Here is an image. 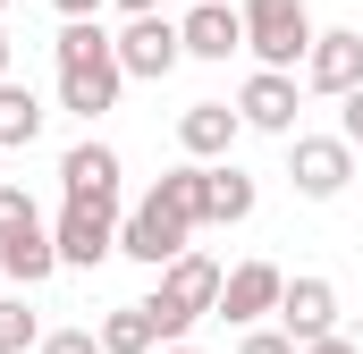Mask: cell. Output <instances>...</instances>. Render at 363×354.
Wrapping results in <instances>:
<instances>
[{
    "label": "cell",
    "mask_w": 363,
    "mask_h": 354,
    "mask_svg": "<svg viewBox=\"0 0 363 354\" xmlns=\"http://www.w3.org/2000/svg\"><path fill=\"white\" fill-rule=\"evenodd\" d=\"M51 59H60V110H77V118L118 110L127 68H118V34H101V17H68L60 42H51Z\"/></svg>",
    "instance_id": "cell-1"
},
{
    "label": "cell",
    "mask_w": 363,
    "mask_h": 354,
    "mask_svg": "<svg viewBox=\"0 0 363 354\" xmlns=\"http://www.w3.org/2000/svg\"><path fill=\"white\" fill-rule=\"evenodd\" d=\"M254 219V177L237 161H203V228H237Z\"/></svg>",
    "instance_id": "cell-15"
},
{
    "label": "cell",
    "mask_w": 363,
    "mask_h": 354,
    "mask_svg": "<svg viewBox=\"0 0 363 354\" xmlns=\"http://www.w3.org/2000/svg\"><path fill=\"white\" fill-rule=\"evenodd\" d=\"M118 8H127V17H144V8H161V0H118Z\"/></svg>",
    "instance_id": "cell-27"
},
{
    "label": "cell",
    "mask_w": 363,
    "mask_h": 354,
    "mask_svg": "<svg viewBox=\"0 0 363 354\" xmlns=\"http://www.w3.org/2000/svg\"><path fill=\"white\" fill-rule=\"evenodd\" d=\"M237 118L262 135H296V68H254L237 93Z\"/></svg>",
    "instance_id": "cell-11"
},
{
    "label": "cell",
    "mask_w": 363,
    "mask_h": 354,
    "mask_svg": "<svg viewBox=\"0 0 363 354\" xmlns=\"http://www.w3.org/2000/svg\"><path fill=\"white\" fill-rule=\"evenodd\" d=\"M60 17H101V0H51Z\"/></svg>",
    "instance_id": "cell-26"
},
{
    "label": "cell",
    "mask_w": 363,
    "mask_h": 354,
    "mask_svg": "<svg viewBox=\"0 0 363 354\" xmlns=\"http://www.w3.org/2000/svg\"><path fill=\"white\" fill-rule=\"evenodd\" d=\"M152 202H161V211H178L186 228H203V161H186V169H169L161 185H152Z\"/></svg>",
    "instance_id": "cell-19"
},
{
    "label": "cell",
    "mask_w": 363,
    "mask_h": 354,
    "mask_svg": "<svg viewBox=\"0 0 363 354\" xmlns=\"http://www.w3.org/2000/svg\"><path fill=\"white\" fill-rule=\"evenodd\" d=\"M237 17H245V51H254L262 68H296V59L313 51V34H321L304 0H245Z\"/></svg>",
    "instance_id": "cell-3"
},
{
    "label": "cell",
    "mask_w": 363,
    "mask_h": 354,
    "mask_svg": "<svg viewBox=\"0 0 363 354\" xmlns=\"http://www.w3.org/2000/svg\"><path fill=\"white\" fill-rule=\"evenodd\" d=\"M161 354H194V346H186V338H169V346H161Z\"/></svg>",
    "instance_id": "cell-29"
},
{
    "label": "cell",
    "mask_w": 363,
    "mask_h": 354,
    "mask_svg": "<svg viewBox=\"0 0 363 354\" xmlns=\"http://www.w3.org/2000/svg\"><path fill=\"white\" fill-rule=\"evenodd\" d=\"M34 354H110V346H101V329H51Z\"/></svg>",
    "instance_id": "cell-21"
},
{
    "label": "cell",
    "mask_w": 363,
    "mask_h": 354,
    "mask_svg": "<svg viewBox=\"0 0 363 354\" xmlns=\"http://www.w3.org/2000/svg\"><path fill=\"white\" fill-rule=\"evenodd\" d=\"M0 8H9V0H0Z\"/></svg>",
    "instance_id": "cell-30"
},
{
    "label": "cell",
    "mask_w": 363,
    "mask_h": 354,
    "mask_svg": "<svg viewBox=\"0 0 363 354\" xmlns=\"http://www.w3.org/2000/svg\"><path fill=\"white\" fill-rule=\"evenodd\" d=\"M237 354H304V346H296L287 329H262V321H254V329L237 338Z\"/></svg>",
    "instance_id": "cell-23"
},
{
    "label": "cell",
    "mask_w": 363,
    "mask_h": 354,
    "mask_svg": "<svg viewBox=\"0 0 363 354\" xmlns=\"http://www.w3.org/2000/svg\"><path fill=\"white\" fill-rule=\"evenodd\" d=\"M304 354H363L355 338H338V329H330V338H304Z\"/></svg>",
    "instance_id": "cell-25"
},
{
    "label": "cell",
    "mask_w": 363,
    "mask_h": 354,
    "mask_svg": "<svg viewBox=\"0 0 363 354\" xmlns=\"http://www.w3.org/2000/svg\"><path fill=\"white\" fill-rule=\"evenodd\" d=\"M178 59H186V34L161 17V8L127 17V34H118V68H127V76H169Z\"/></svg>",
    "instance_id": "cell-7"
},
{
    "label": "cell",
    "mask_w": 363,
    "mask_h": 354,
    "mask_svg": "<svg viewBox=\"0 0 363 354\" xmlns=\"http://www.w3.org/2000/svg\"><path fill=\"white\" fill-rule=\"evenodd\" d=\"M34 346H43V321L17 295H0V354H34Z\"/></svg>",
    "instance_id": "cell-20"
},
{
    "label": "cell",
    "mask_w": 363,
    "mask_h": 354,
    "mask_svg": "<svg viewBox=\"0 0 363 354\" xmlns=\"http://www.w3.org/2000/svg\"><path fill=\"white\" fill-rule=\"evenodd\" d=\"M279 287H287L279 262H237L228 278H220V321H237V329L271 321V312H279Z\"/></svg>",
    "instance_id": "cell-8"
},
{
    "label": "cell",
    "mask_w": 363,
    "mask_h": 354,
    "mask_svg": "<svg viewBox=\"0 0 363 354\" xmlns=\"http://www.w3.org/2000/svg\"><path fill=\"white\" fill-rule=\"evenodd\" d=\"M9 59H17V42H9V34H0V76H9Z\"/></svg>",
    "instance_id": "cell-28"
},
{
    "label": "cell",
    "mask_w": 363,
    "mask_h": 354,
    "mask_svg": "<svg viewBox=\"0 0 363 354\" xmlns=\"http://www.w3.org/2000/svg\"><path fill=\"white\" fill-rule=\"evenodd\" d=\"M304 85L313 93H355L363 85V34L355 25H330V34H313V51H304Z\"/></svg>",
    "instance_id": "cell-9"
},
{
    "label": "cell",
    "mask_w": 363,
    "mask_h": 354,
    "mask_svg": "<svg viewBox=\"0 0 363 354\" xmlns=\"http://www.w3.org/2000/svg\"><path fill=\"white\" fill-rule=\"evenodd\" d=\"M178 34H186V59H228V51H245V17H237L228 0H194L178 17Z\"/></svg>",
    "instance_id": "cell-12"
},
{
    "label": "cell",
    "mask_w": 363,
    "mask_h": 354,
    "mask_svg": "<svg viewBox=\"0 0 363 354\" xmlns=\"http://www.w3.org/2000/svg\"><path fill=\"white\" fill-rule=\"evenodd\" d=\"M60 185H68V202H118V152L110 144H68L60 152Z\"/></svg>",
    "instance_id": "cell-13"
},
{
    "label": "cell",
    "mask_w": 363,
    "mask_h": 354,
    "mask_svg": "<svg viewBox=\"0 0 363 354\" xmlns=\"http://www.w3.org/2000/svg\"><path fill=\"white\" fill-rule=\"evenodd\" d=\"M338 135L363 152V85H355V93H338Z\"/></svg>",
    "instance_id": "cell-24"
},
{
    "label": "cell",
    "mask_w": 363,
    "mask_h": 354,
    "mask_svg": "<svg viewBox=\"0 0 363 354\" xmlns=\"http://www.w3.org/2000/svg\"><path fill=\"white\" fill-rule=\"evenodd\" d=\"M220 278H228V270L211 262V253H194V245H186L178 262H161V287L144 295V304H152V329H161V346H169V338H186L203 312H220Z\"/></svg>",
    "instance_id": "cell-2"
},
{
    "label": "cell",
    "mask_w": 363,
    "mask_h": 354,
    "mask_svg": "<svg viewBox=\"0 0 363 354\" xmlns=\"http://www.w3.org/2000/svg\"><path fill=\"white\" fill-rule=\"evenodd\" d=\"M279 329H287L296 346H304V338H330V329H338V287L313 278V270L287 278V287H279Z\"/></svg>",
    "instance_id": "cell-10"
},
{
    "label": "cell",
    "mask_w": 363,
    "mask_h": 354,
    "mask_svg": "<svg viewBox=\"0 0 363 354\" xmlns=\"http://www.w3.org/2000/svg\"><path fill=\"white\" fill-rule=\"evenodd\" d=\"M347 177H355V144H347V135H296V144H287V185H296L304 202H338Z\"/></svg>",
    "instance_id": "cell-4"
},
{
    "label": "cell",
    "mask_w": 363,
    "mask_h": 354,
    "mask_svg": "<svg viewBox=\"0 0 363 354\" xmlns=\"http://www.w3.org/2000/svg\"><path fill=\"white\" fill-rule=\"evenodd\" d=\"M237 127H245V118H237L228 101H194V110L178 118L186 161H228V152H237Z\"/></svg>",
    "instance_id": "cell-14"
},
{
    "label": "cell",
    "mask_w": 363,
    "mask_h": 354,
    "mask_svg": "<svg viewBox=\"0 0 363 354\" xmlns=\"http://www.w3.org/2000/svg\"><path fill=\"white\" fill-rule=\"evenodd\" d=\"M186 236H194V228H186L178 211H161L152 194H144V202H135V211L118 219V253H127V262H144V270L178 262V253H186Z\"/></svg>",
    "instance_id": "cell-6"
},
{
    "label": "cell",
    "mask_w": 363,
    "mask_h": 354,
    "mask_svg": "<svg viewBox=\"0 0 363 354\" xmlns=\"http://www.w3.org/2000/svg\"><path fill=\"white\" fill-rule=\"evenodd\" d=\"M51 236H60V270L110 262V253H118V202H60Z\"/></svg>",
    "instance_id": "cell-5"
},
{
    "label": "cell",
    "mask_w": 363,
    "mask_h": 354,
    "mask_svg": "<svg viewBox=\"0 0 363 354\" xmlns=\"http://www.w3.org/2000/svg\"><path fill=\"white\" fill-rule=\"evenodd\" d=\"M0 270H9L17 287H43V278L60 270V236H51L43 219H26V228H9V236H0Z\"/></svg>",
    "instance_id": "cell-16"
},
{
    "label": "cell",
    "mask_w": 363,
    "mask_h": 354,
    "mask_svg": "<svg viewBox=\"0 0 363 354\" xmlns=\"http://www.w3.org/2000/svg\"><path fill=\"white\" fill-rule=\"evenodd\" d=\"M34 135H43V101H34V85L0 76V152H9V144H34Z\"/></svg>",
    "instance_id": "cell-18"
},
{
    "label": "cell",
    "mask_w": 363,
    "mask_h": 354,
    "mask_svg": "<svg viewBox=\"0 0 363 354\" xmlns=\"http://www.w3.org/2000/svg\"><path fill=\"white\" fill-rule=\"evenodd\" d=\"M26 219H43V211H34V194L0 177V236H9V228H26Z\"/></svg>",
    "instance_id": "cell-22"
},
{
    "label": "cell",
    "mask_w": 363,
    "mask_h": 354,
    "mask_svg": "<svg viewBox=\"0 0 363 354\" xmlns=\"http://www.w3.org/2000/svg\"><path fill=\"white\" fill-rule=\"evenodd\" d=\"M101 346H110V354H161L152 304H118V312H101Z\"/></svg>",
    "instance_id": "cell-17"
}]
</instances>
